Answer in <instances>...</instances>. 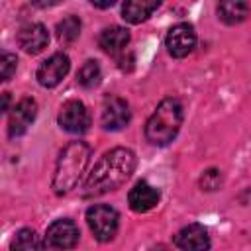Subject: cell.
I'll return each instance as SVG.
<instances>
[{
	"label": "cell",
	"instance_id": "cell-1",
	"mask_svg": "<svg viewBox=\"0 0 251 251\" xmlns=\"http://www.w3.org/2000/svg\"><path fill=\"white\" fill-rule=\"evenodd\" d=\"M135 163H137L135 153L127 147H114L106 151L88 173L82 184V196L84 198L102 196L106 192L120 188L131 176Z\"/></svg>",
	"mask_w": 251,
	"mask_h": 251
},
{
	"label": "cell",
	"instance_id": "cell-2",
	"mask_svg": "<svg viewBox=\"0 0 251 251\" xmlns=\"http://www.w3.org/2000/svg\"><path fill=\"white\" fill-rule=\"evenodd\" d=\"M90 155H92V149L84 141H71L69 145L63 147L57 159L55 175H53L55 194L63 196V194H69L73 188H76V184L80 182L88 167Z\"/></svg>",
	"mask_w": 251,
	"mask_h": 251
},
{
	"label": "cell",
	"instance_id": "cell-3",
	"mask_svg": "<svg viewBox=\"0 0 251 251\" xmlns=\"http://www.w3.org/2000/svg\"><path fill=\"white\" fill-rule=\"evenodd\" d=\"M184 108L178 98H165L157 104L155 112L145 124V137L151 145H169L180 131Z\"/></svg>",
	"mask_w": 251,
	"mask_h": 251
},
{
	"label": "cell",
	"instance_id": "cell-4",
	"mask_svg": "<svg viewBox=\"0 0 251 251\" xmlns=\"http://www.w3.org/2000/svg\"><path fill=\"white\" fill-rule=\"evenodd\" d=\"M86 222L90 231L94 233V237L102 243L112 241L118 233V226H120V214L116 208L108 206V204H94L86 210Z\"/></svg>",
	"mask_w": 251,
	"mask_h": 251
},
{
	"label": "cell",
	"instance_id": "cell-5",
	"mask_svg": "<svg viewBox=\"0 0 251 251\" xmlns=\"http://www.w3.org/2000/svg\"><path fill=\"white\" fill-rule=\"evenodd\" d=\"M57 122L69 133H84L90 126V114L80 100H67L59 110Z\"/></svg>",
	"mask_w": 251,
	"mask_h": 251
},
{
	"label": "cell",
	"instance_id": "cell-6",
	"mask_svg": "<svg viewBox=\"0 0 251 251\" xmlns=\"http://www.w3.org/2000/svg\"><path fill=\"white\" fill-rule=\"evenodd\" d=\"M165 45H167V51L175 57V59H182L186 55H190L196 47V33H194V27L186 22H180L176 25H173L167 33V39H165Z\"/></svg>",
	"mask_w": 251,
	"mask_h": 251
},
{
	"label": "cell",
	"instance_id": "cell-7",
	"mask_svg": "<svg viewBox=\"0 0 251 251\" xmlns=\"http://www.w3.org/2000/svg\"><path fill=\"white\" fill-rule=\"evenodd\" d=\"M131 120V110H129V104L120 98V96H108L104 100V106H102V118H100V124L104 129L108 131H120L122 127H126Z\"/></svg>",
	"mask_w": 251,
	"mask_h": 251
},
{
	"label": "cell",
	"instance_id": "cell-8",
	"mask_svg": "<svg viewBox=\"0 0 251 251\" xmlns=\"http://www.w3.org/2000/svg\"><path fill=\"white\" fill-rule=\"evenodd\" d=\"M78 237H80V231H78V226L69 220V218H61V220H55L47 231H45V239L51 247L55 249H73L76 243H78Z\"/></svg>",
	"mask_w": 251,
	"mask_h": 251
},
{
	"label": "cell",
	"instance_id": "cell-9",
	"mask_svg": "<svg viewBox=\"0 0 251 251\" xmlns=\"http://www.w3.org/2000/svg\"><path fill=\"white\" fill-rule=\"evenodd\" d=\"M71 69V59L65 53H53L47 61H43L37 69V82L45 88L57 86L69 73Z\"/></svg>",
	"mask_w": 251,
	"mask_h": 251
},
{
	"label": "cell",
	"instance_id": "cell-10",
	"mask_svg": "<svg viewBox=\"0 0 251 251\" xmlns=\"http://www.w3.org/2000/svg\"><path fill=\"white\" fill-rule=\"evenodd\" d=\"M37 116V102L33 98H22L10 112V120H8V135L10 137H20L24 135L29 126L33 124Z\"/></svg>",
	"mask_w": 251,
	"mask_h": 251
},
{
	"label": "cell",
	"instance_id": "cell-11",
	"mask_svg": "<svg viewBox=\"0 0 251 251\" xmlns=\"http://www.w3.org/2000/svg\"><path fill=\"white\" fill-rule=\"evenodd\" d=\"M175 245L180 251H208L210 235L202 224H188L175 235Z\"/></svg>",
	"mask_w": 251,
	"mask_h": 251
},
{
	"label": "cell",
	"instance_id": "cell-12",
	"mask_svg": "<svg viewBox=\"0 0 251 251\" xmlns=\"http://www.w3.org/2000/svg\"><path fill=\"white\" fill-rule=\"evenodd\" d=\"M49 43V31L43 24L33 22V24H25L24 27H20L18 31V45L29 53V55H37L41 53Z\"/></svg>",
	"mask_w": 251,
	"mask_h": 251
},
{
	"label": "cell",
	"instance_id": "cell-13",
	"mask_svg": "<svg viewBox=\"0 0 251 251\" xmlns=\"http://www.w3.org/2000/svg\"><path fill=\"white\" fill-rule=\"evenodd\" d=\"M159 198H161V192L157 186L145 182V180H139L133 184V188L129 190L127 194V204L133 212L137 214H145L149 210H153L157 204H159Z\"/></svg>",
	"mask_w": 251,
	"mask_h": 251
},
{
	"label": "cell",
	"instance_id": "cell-14",
	"mask_svg": "<svg viewBox=\"0 0 251 251\" xmlns=\"http://www.w3.org/2000/svg\"><path fill=\"white\" fill-rule=\"evenodd\" d=\"M127 43H129V31L122 25H110V27L102 29V33L98 35V45L108 55L124 53Z\"/></svg>",
	"mask_w": 251,
	"mask_h": 251
},
{
	"label": "cell",
	"instance_id": "cell-15",
	"mask_svg": "<svg viewBox=\"0 0 251 251\" xmlns=\"http://www.w3.org/2000/svg\"><path fill=\"white\" fill-rule=\"evenodd\" d=\"M159 6H161L159 0H127L122 6V18L126 22H129V24H141Z\"/></svg>",
	"mask_w": 251,
	"mask_h": 251
},
{
	"label": "cell",
	"instance_id": "cell-16",
	"mask_svg": "<svg viewBox=\"0 0 251 251\" xmlns=\"http://www.w3.org/2000/svg\"><path fill=\"white\" fill-rule=\"evenodd\" d=\"M216 10H218V18L222 22L233 25V24H241L249 16V2H245V0H227V2H220Z\"/></svg>",
	"mask_w": 251,
	"mask_h": 251
},
{
	"label": "cell",
	"instance_id": "cell-17",
	"mask_svg": "<svg viewBox=\"0 0 251 251\" xmlns=\"http://www.w3.org/2000/svg\"><path fill=\"white\" fill-rule=\"evenodd\" d=\"M10 251H47V247L41 235H37L29 227H24L14 235L10 243Z\"/></svg>",
	"mask_w": 251,
	"mask_h": 251
},
{
	"label": "cell",
	"instance_id": "cell-18",
	"mask_svg": "<svg viewBox=\"0 0 251 251\" xmlns=\"http://www.w3.org/2000/svg\"><path fill=\"white\" fill-rule=\"evenodd\" d=\"M80 18L78 16H67L57 24V37L63 43H73L80 35Z\"/></svg>",
	"mask_w": 251,
	"mask_h": 251
},
{
	"label": "cell",
	"instance_id": "cell-19",
	"mask_svg": "<svg viewBox=\"0 0 251 251\" xmlns=\"http://www.w3.org/2000/svg\"><path fill=\"white\" fill-rule=\"evenodd\" d=\"M100 76H102L100 65H98V61H92V59L84 61L82 67H80L78 73H76V80H78V84L84 86V88L96 86V84L100 82Z\"/></svg>",
	"mask_w": 251,
	"mask_h": 251
},
{
	"label": "cell",
	"instance_id": "cell-20",
	"mask_svg": "<svg viewBox=\"0 0 251 251\" xmlns=\"http://www.w3.org/2000/svg\"><path fill=\"white\" fill-rule=\"evenodd\" d=\"M16 67H18V57L12 51L0 49V82L12 78V75L16 73Z\"/></svg>",
	"mask_w": 251,
	"mask_h": 251
},
{
	"label": "cell",
	"instance_id": "cell-21",
	"mask_svg": "<svg viewBox=\"0 0 251 251\" xmlns=\"http://www.w3.org/2000/svg\"><path fill=\"white\" fill-rule=\"evenodd\" d=\"M222 186V173L218 169H208L202 176H200V188L202 190H218Z\"/></svg>",
	"mask_w": 251,
	"mask_h": 251
},
{
	"label": "cell",
	"instance_id": "cell-22",
	"mask_svg": "<svg viewBox=\"0 0 251 251\" xmlns=\"http://www.w3.org/2000/svg\"><path fill=\"white\" fill-rule=\"evenodd\" d=\"M118 65H120V69H124V71H129V69H133V55L131 53H127V55H120V59H118Z\"/></svg>",
	"mask_w": 251,
	"mask_h": 251
},
{
	"label": "cell",
	"instance_id": "cell-23",
	"mask_svg": "<svg viewBox=\"0 0 251 251\" xmlns=\"http://www.w3.org/2000/svg\"><path fill=\"white\" fill-rule=\"evenodd\" d=\"M10 108V94L8 92H0V116Z\"/></svg>",
	"mask_w": 251,
	"mask_h": 251
},
{
	"label": "cell",
	"instance_id": "cell-24",
	"mask_svg": "<svg viewBox=\"0 0 251 251\" xmlns=\"http://www.w3.org/2000/svg\"><path fill=\"white\" fill-rule=\"evenodd\" d=\"M116 2L114 0H106V2H92V6L94 8H112Z\"/></svg>",
	"mask_w": 251,
	"mask_h": 251
},
{
	"label": "cell",
	"instance_id": "cell-25",
	"mask_svg": "<svg viewBox=\"0 0 251 251\" xmlns=\"http://www.w3.org/2000/svg\"><path fill=\"white\" fill-rule=\"evenodd\" d=\"M153 251H171V249H165V247H159V249H153Z\"/></svg>",
	"mask_w": 251,
	"mask_h": 251
}]
</instances>
